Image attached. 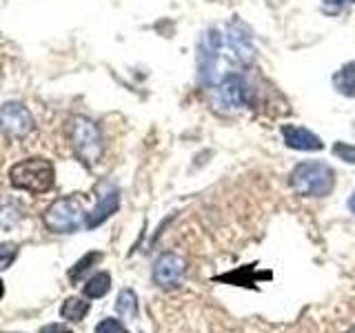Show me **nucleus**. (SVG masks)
Returning <instances> with one entry per match:
<instances>
[{
  "label": "nucleus",
  "mask_w": 355,
  "mask_h": 333,
  "mask_svg": "<svg viewBox=\"0 0 355 333\" xmlns=\"http://www.w3.org/2000/svg\"><path fill=\"white\" fill-rule=\"evenodd\" d=\"M20 209L14 203H0V231L14 229L20 222Z\"/></svg>",
  "instance_id": "14"
},
{
  "label": "nucleus",
  "mask_w": 355,
  "mask_h": 333,
  "mask_svg": "<svg viewBox=\"0 0 355 333\" xmlns=\"http://www.w3.org/2000/svg\"><path fill=\"white\" fill-rule=\"evenodd\" d=\"M333 85L344 96H355V60L344 65L342 69L333 76Z\"/></svg>",
  "instance_id": "11"
},
{
  "label": "nucleus",
  "mask_w": 355,
  "mask_h": 333,
  "mask_svg": "<svg viewBox=\"0 0 355 333\" xmlns=\"http://www.w3.org/2000/svg\"><path fill=\"white\" fill-rule=\"evenodd\" d=\"M100 258H103V255H100L98 251H94V253H87V255H83L80 260H78L76 264H73V269L69 271V280L71 282H78L83 278V273L89 269V266H92L94 262H98Z\"/></svg>",
  "instance_id": "15"
},
{
  "label": "nucleus",
  "mask_w": 355,
  "mask_h": 333,
  "mask_svg": "<svg viewBox=\"0 0 355 333\" xmlns=\"http://www.w3.org/2000/svg\"><path fill=\"white\" fill-rule=\"evenodd\" d=\"M282 136H284L286 147L297 149V151H320L322 147H324V142H322L313 131H309L304 127H297V125L282 127Z\"/></svg>",
  "instance_id": "7"
},
{
  "label": "nucleus",
  "mask_w": 355,
  "mask_h": 333,
  "mask_svg": "<svg viewBox=\"0 0 355 333\" xmlns=\"http://www.w3.org/2000/svg\"><path fill=\"white\" fill-rule=\"evenodd\" d=\"M220 96L229 107H240L244 100H247V87L236 76L225 78V83L220 87Z\"/></svg>",
  "instance_id": "9"
},
{
  "label": "nucleus",
  "mask_w": 355,
  "mask_h": 333,
  "mask_svg": "<svg viewBox=\"0 0 355 333\" xmlns=\"http://www.w3.org/2000/svg\"><path fill=\"white\" fill-rule=\"evenodd\" d=\"M9 180L16 189L29 194H44L53 187L55 180V171L53 164L44 158H27L18 164L11 166L9 171Z\"/></svg>",
  "instance_id": "2"
},
{
  "label": "nucleus",
  "mask_w": 355,
  "mask_h": 333,
  "mask_svg": "<svg viewBox=\"0 0 355 333\" xmlns=\"http://www.w3.org/2000/svg\"><path fill=\"white\" fill-rule=\"evenodd\" d=\"M33 129V116L22 103H5L0 107V131L9 138H25Z\"/></svg>",
  "instance_id": "6"
},
{
  "label": "nucleus",
  "mask_w": 355,
  "mask_h": 333,
  "mask_svg": "<svg viewBox=\"0 0 355 333\" xmlns=\"http://www.w3.org/2000/svg\"><path fill=\"white\" fill-rule=\"evenodd\" d=\"M349 209L355 214V194H353V196H351V200H349Z\"/></svg>",
  "instance_id": "20"
},
{
  "label": "nucleus",
  "mask_w": 355,
  "mask_h": 333,
  "mask_svg": "<svg viewBox=\"0 0 355 333\" xmlns=\"http://www.w3.org/2000/svg\"><path fill=\"white\" fill-rule=\"evenodd\" d=\"M333 153H336L338 158H342L344 162L355 164V147H353V144H347V142H336V144H333Z\"/></svg>",
  "instance_id": "16"
},
{
  "label": "nucleus",
  "mask_w": 355,
  "mask_h": 333,
  "mask_svg": "<svg viewBox=\"0 0 355 333\" xmlns=\"http://www.w3.org/2000/svg\"><path fill=\"white\" fill-rule=\"evenodd\" d=\"M116 309L120 316L125 318H136L138 316V296L131 291V289H122L120 296H118V302Z\"/></svg>",
  "instance_id": "13"
},
{
  "label": "nucleus",
  "mask_w": 355,
  "mask_h": 333,
  "mask_svg": "<svg viewBox=\"0 0 355 333\" xmlns=\"http://www.w3.org/2000/svg\"><path fill=\"white\" fill-rule=\"evenodd\" d=\"M71 147L78 158L89 166L103 158V151H105L103 133H100L96 122L83 116L71 120Z\"/></svg>",
  "instance_id": "3"
},
{
  "label": "nucleus",
  "mask_w": 355,
  "mask_h": 333,
  "mask_svg": "<svg viewBox=\"0 0 355 333\" xmlns=\"http://www.w3.org/2000/svg\"><path fill=\"white\" fill-rule=\"evenodd\" d=\"M329 3H338V5H342V3H355V0H329Z\"/></svg>",
  "instance_id": "21"
},
{
  "label": "nucleus",
  "mask_w": 355,
  "mask_h": 333,
  "mask_svg": "<svg viewBox=\"0 0 355 333\" xmlns=\"http://www.w3.org/2000/svg\"><path fill=\"white\" fill-rule=\"evenodd\" d=\"M16 255H18L16 244H3V247H0V269L11 266V262L16 260Z\"/></svg>",
  "instance_id": "18"
},
{
  "label": "nucleus",
  "mask_w": 355,
  "mask_h": 333,
  "mask_svg": "<svg viewBox=\"0 0 355 333\" xmlns=\"http://www.w3.org/2000/svg\"><path fill=\"white\" fill-rule=\"evenodd\" d=\"M96 333H129L125 329V325H122L120 320H114V318H107L103 320L100 325L96 327Z\"/></svg>",
  "instance_id": "17"
},
{
  "label": "nucleus",
  "mask_w": 355,
  "mask_h": 333,
  "mask_svg": "<svg viewBox=\"0 0 355 333\" xmlns=\"http://www.w3.org/2000/svg\"><path fill=\"white\" fill-rule=\"evenodd\" d=\"M347 333H355V325H353V327H351V329H349Z\"/></svg>",
  "instance_id": "23"
},
{
  "label": "nucleus",
  "mask_w": 355,
  "mask_h": 333,
  "mask_svg": "<svg viewBox=\"0 0 355 333\" xmlns=\"http://www.w3.org/2000/svg\"><path fill=\"white\" fill-rule=\"evenodd\" d=\"M109 289H111V275L107 271H100L89 278L83 291L89 300H98V298H105L109 293Z\"/></svg>",
  "instance_id": "10"
},
{
  "label": "nucleus",
  "mask_w": 355,
  "mask_h": 333,
  "mask_svg": "<svg viewBox=\"0 0 355 333\" xmlns=\"http://www.w3.org/2000/svg\"><path fill=\"white\" fill-rule=\"evenodd\" d=\"M5 296V287H3V280H0V298Z\"/></svg>",
  "instance_id": "22"
},
{
  "label": "nucleus",
  "mask_w": 355,
  "mask_h": 333,
  "mask_svg": "<svg viewBox=\"0 0 355 333\" xmlns=\"http://www.w3.org/2000/svg\"><path fill=\"white\" fill-rule=\"evenodd\" d=\"M89 309H92V305L85 302V300L80 298H67L64 305L60 309V314L64 320H71V322H80L85 320V316L89 314Z\"/></svg>",
  "instance_id": "12"
},
{
  "label": "nucleus",
  "mask_w": 355,
  "mask_h": 333,
  "mask_svg": "<svg viewBox=\"0 0 355 333\" xmlns=\"http://www.w3.org/2000/svg\"><path fill=\"white\" fill-rule=\"evenodd\" d=\"M40 333H73L69 327H64V325H44L40 329Z\"/></svg>",
  "instance_id": "19"
},
{
  "label": "nucleus",
  "mask_w": 355,
  "mask_h": 333,
  "mask_svg": "<svg viewBox=\"0 0 355 333\" xmlns=\"http://www.w3.org/2000/svg\"><path fill=\"white\" fill-rule=\"evenodd\" d=\"M83 207L76 198H60L44 211V225L55 233H73L83 225Z\"/></svg>",
  "instance_id": "4"
},
{
  "label": "nucleus",
  "mask_w": 355,
  "mask_h": 333,
  "mask_svg": "<svg viewBox=\"0 0 355 333\" xmlns=\"http://www.w3.org/2000/svg\"><path fill=\"white\" fill-rule=\"evenodd\" d=\"M288 185L297 196L306 198H324L333 191L336 187V173L329 164L311 160V162H300L293 166L291 176H288Z\"/></svg>",
  "instance_id": "1"
},
{
  "label": "nucleus",
  "mask_w": 355,
  "mask_h": 333,
  "mask_svg": "<svg viewBox=\"0 0 355 333\" xmlns=\"http://www.w3.org/2000/svg\"><path fill=\"white\" fill-rule=\"evenodd\" d=\"M118 207H120V196H118V191H109V194H105V196H100L98 205H96L92 211H89L87 218H85L87 229H96V227H100L107 218H111V216L116 214Z\"/></svg>",
  "instance_id": "8"
},
{
  "label": "nucleus",
  "mask_w": 355,
  "mask_h": 333,
  "mask_svg": "<svg viewBox=\"0 0 355 333\" xmlns=\"http://www.w3.org/2000/svg\"><path fill=\"white\" fill-rule=\"evenodd\" d=\"M187 273V260L180 253L175 251H166L158 255V260L153 262V282L160 289H175L180 287Z\"/></svg>",
  "instance_id": "5"
}]
</instances>
